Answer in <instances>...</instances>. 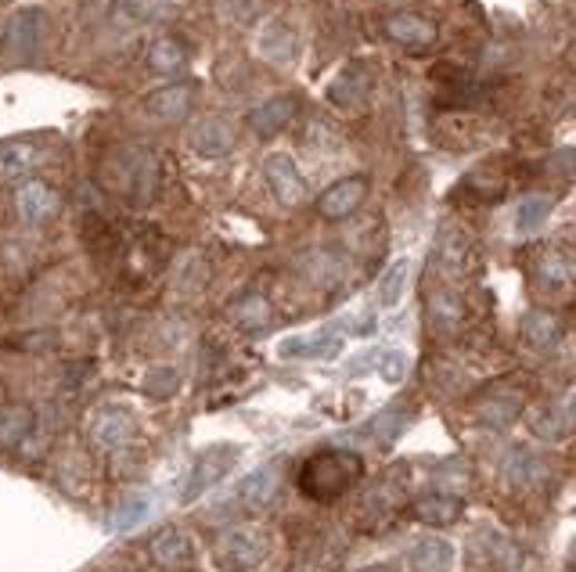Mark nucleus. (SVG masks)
<instances>
[{"mask_svg": "<svg viewBox=\"0 0 576 572\" xmlns=\"http://www.w3.org/2000/svg\"><path fill=\"white\" fill-rule=\"evenodd\" d=\"M188 141H191V148L199 155H206V159H224V155L235 152L238 133H235L231 123H227V119L206 116V119H199V123L191 127V138Z\"/></svg>", "mask_w": 576, "mask_h": 572, "instance_id": "nucleus-12", "label": "nucleus"}, {"mask_svg": "<svg viewBox=\"0 0 576 572\" xmlns=\"http://www.w3.org/2000/svg\"><path fill=\"white\" fill-rule=\"evenodd\" d=\"M14 209H19V220L29 223V228H40V223H48L58 217V209H62V199H58V191L48 184V180H22L19 191H14Z\"/></svg>", "mask_w": 576, "mask_h": 572, "instance_id": "nucleus-7", "label": "nucleus"}, {"mask_svg": "<svg viewBox=\"0 0 576 572\" xmlns=\"http://www.w3.org/2000/svg\"><path fill=\"white\" fill-rule=\"evenodd\" d=\"M191 62V48L185 37L177 33H162L151 40L148 48V69L159 72V77H177V72H185Z\"/></svg>", "mask_w": 576, "mask_h": 572, "instance_id": "nucleus-15", "label": "nucleus"}, {"mask_svg": "<svg viewBox=\"0 0 576 572\" xmlns=\"http://www.w3.org/2000/svg\"><path fill=\"white\" fill-rule=\"evenodd\" d=\"M101 180H105V191H112L116 199H123L133 209H145L159 199L162 162L145 144H119L105 155Z\"/></svg>", "mask_w": 576, "mask_h": 572, "instance_id": "nucleus-1", "label": "nucleus"}, {"mask_svg": "<svg viewBox=\"0 0 576 572\" xmlns=\"http://www.w3.org/2000/svg\"><path fill=\"white\" fill-rule=\"evenodd\" d=\"M48 40V11L19 8L4 26V54L11 62H33Z\"/></svg>", "mask_w": 576, "mask_h": 572, "instance_id": "nucleus-3", "label": "nucleus"}, {"mask_svg": "<svg viewBox=\"0 0 576 572\" xmlns=\"http://www.w3.org/2000/svg\"><path fill=\"white\" fill-rule=\"evenodd\" d=\"M407 274H411V267H407V260H397V263H393V267L386 270V278L378 281V303H383L386 310L400 303L404 284H407Z\"/></svg>", "mask_w": 576, "mask_h": 572, "instance_id": "nucleus-32", "label": "nucleus"}, {"mask_svg": "<svg viewBox=\"0 0 576 572\" xmlns=\"http://www.w3.org/2000/svg\"><path fill=\"white\" fill-rule=\"evenodd\" d=\"M569 66L576 69V40H573V48H569Z\"/></svg>", "mask_w": 576, "mask_h": 572, "instance_id": "nucleus-39", "label": "nucleus"}, {"mask_svg": "<svg viewBox=\"0 0 576 572\" xmlns=\"http://www.w3.org/2000/svg\"><path fill=\"white\" fill-rule=\"evenodd\" d=\"M195 94H199V83L173 80V83L159 87L156 94H148L145 104L159 123H180V119H188V112L195 109Z\"/></svg>", "mask_w": 576, "mask_h": 572, "instance_id": "nucleus-10", "label": "nucleus"}, {"mask_svg": "<svg viewBox=\"0 0 576 572\" xmlns=\"http://www.w3.org/2000/svg\"><path fill=\"white\" fill-rule=\"evenodd\" d=\"M231 321H235L241 331H264V328L270 324V307H267V299L256 295V292L238 295L235 303H231Z\"/></svg>", "mask_w": 576, "mask_h": 572, "instance_id": "nucleus-28", "label": "nucleus"}, {"mask_svg": "<svg viewBox=\"0 0 576 572\" xmlns=\"http://www.w3.org/2000/svg\"><path fill=\"white\" fill-rule=\"evenodd\" d=\"M342 350V339L331 331H314V335H288L278 345L281 360H328Z\"/></svg>", "mask_w": 576, "mask_h": 572, "instance_id": "nucleus-17", "label": "nucleus"}, {"mask_svg": "<svg viewBox=\"0 0 576 572\" xmlns=\"http://www.w3.org/2000/svg\"><path fill=\"white\" fill-rule=\"evenodd\" d=\"M529 425H534V432L540 435V440H566V435L573 432L566 414H563V408H544V411H537Z\"/></svg>", "mask_w": 576, "mask_h": 572, "instance_id": "nucleus-33", "label": "nucleus"}, {"mask_svg": "<svg viewBox=\"0 0 576 572\" xmlns=\"http://www.w3.org/2000/svg\"><path fill=\"white\" fill-rule=\"evenodd\" d=\"M519 411H523V403H519V397H497V400H487L479 408V418L487 421V425H512L515 418H519Z\"/></svg>", "mask_w": 576, "mask_h": 572, "instance_id": "nucleus-34", "label": "nucleus"}, {"mask_svg": "<svg viewBox=\"0 0 576 572\" xmlns=\"http://www.w3.org/2000/svg\"><path fill=\"white\" fill-rule=\"evenodd\" d=\"M436 260L447 274H465L468 260H473V238L461 231H444L436 242Z\"/></svg>", "mask_w": 576, "mask_h": 572, "instance_id": "nucleus-25", "label": "nucleus"}, {"mask_svg": "<svg viewBox=\"0 0 576 572\" xmlns=\"http://www.w3.org/2000/svg\"><path fill=\"white\" fill-rule=\"evenodd\" d=\"M278 490H281V472L278 464H260L252 475L241 479L238 486V501L246 504L252 515H260V511H267L270 504L278 501Z\"/></svg>", "mask_w": 576, "mask_h": 572, "instance_id": "nucleus-14", "label": "nucleus"}, {"mask_svg": "<svg viewBox=\"0 0 576 572\" xmlns=\"http://www.w3.org/2000/svg\"><path fill=\"white\" fill-rule=\"evenodd\" d=\"M555 202L548 194H526V199L515 205V231L519 234H534L537 228H544V220L552 217Z\"/></svg>", "mask_w": 576, "mask_h": 572, "instance_id": "nucleus-31", "label": "nucleus"}, {"mask_svg": "<svg viewBox=\"0 0 576 572\" xmlns=\"http://www.w3.org/2000/svg\"><path fill=\"white\" fill-rule=\"evenodd\" d=\"M534 278L540 289H548V292H563L569 278H573V270H569V260L558 249H544L537 255V263H534Z\"/></svg>", "mask_w": 576, "mask_h": 572, "instance_id": "nucleus-27", "label": "nucleus"}, {"mask_svg": "<svg viewBox=\"0 0 576 572\" xmlns=\"http://www.w3.org/2000/svg\"><path fill=\"white\" fill-rule=\"evenodd\" d=\"M364 479V461L354 450H317L310 461L299 469V490L317 504L339 501Z\"/></svg>", "mask_w": 576, "mask_h": 572, "instance_id": "nucleus-2", "label": "nucleus"}, {"mask_svg": "<svg viewBox=\"0 0 576 572\" xmlns=\"http://www.w3.org/2000/svg\"><path fill=\"white\" fill-rule=\"evenodd\" d=\"M166 0H112V11L109 19L119 29H141L148 22H156L162 14Z\"/></svg>", "mask_w": 576, "mask_h": 572, "instance_id": "nucleus-26", "label": "nucleus"}, {"mask_svg": "<svg viewBox=\"0 0 576 572\" xmlns=\"http://www.w3.org/2000/svg\"><path fill=\"white\" fill-rule=\"evenodd\" d=\"M573 572H576V565H573Z\"/></svg>", "mask_w": 576, "mask_h": 572, "instance_id": "nucleus-41", "label": "nucleus"}, {"mask_svg": "<svg viewBox=\"0 0 576 572\" xmlns=\"http://www.w3.org/2000/svg\"><path fill=\"white\" fill-rule=\"evenodd\" d=\"M148 551H151V559H156L159 565H166V569H173V565H191V562H195V540H191L188 533L173 530V525H166L162 533L151 536Z\"/></svg>", "mask_w": 576, "mask_h": 572, "instance_id": "nucleus-21", "label": "nucleus"}, {"mask_svg": "<svg viewBox=\"0 0 576 572\" xmlns=\"http://www.w3.org/2000/svg\"><path fill=\"white\" fill-rule=\"evenodd\" d=\"M29 432H33V411L22 403L0 408V446H19Z\"/></svg>", "mask_w": 576, "mask_h": 572, "instance_id": "nucleus-30", "label": "nucleus"}, {"mask_svg": "<svg viewBox=\"0 0 576 572\" xmlns=\"http://www.w3.org/2000/svg\"><path fill=\"white\" fill-rule=\"evenodd\" d=\"M133 432H138V421L127 408H109L95 418V425H90V435H95V443L101 450H119L133 440Z\"/></svg>", "mask_w": 576, "mask_h": 572, "instance_id": "nucleus-16", "label": "nucleus"}, {"mask_svg": "<svg viewBox=\"0 0 576 572\" xmlns=\"http://www.w3.org/2000/svg\"><path fill=\"white\" fill-rule=\"evenodd\" d=\"M360 572H389V569H383V565H378V569H360Z\"/></svg>", "mask_w": 576, "mask_h": 572, "instance_id": "nucleus-40", "label": "nucleus"}, {"mask_svg": "<svg viewBox=\"0 0 576 572\" xmlns=\"http://www.w3.org/2000/svg\"><path fill=\"white\" fill-rule=\"evenodd\" d=\"M156 493H148V490H138V493H130L127 501H119L112 508V519H109V530L112 533H133V530H141V525L156 515Z\"/></svg>", "mask_w": 576, "mask_h": 572, "instance_id": "nucleus-19", "label": "nucleus"}, {"mask_svg": "<svg viewBox=\"0 0 576 572\" xmlns=\"http://www.w3.org/2000/svg\"><path fill=\"white\" fill-rule=\"evenodd\" d=\"M368 177H342L336 180L328 191H321V199H317V213H321L325 220H346L354 217L357 209L364 205V199H368Z\"/></svg>", "mask_w": 576, "mask_h": 572, "instance_id": "nucleus-9", "label": "nucleus"}, {"mask_svg": "<svg viewBox=\"0 0 576 572\" xmlns=\"http://www.w3.org/2000/svg\"><path fill=\"white\" fill-rule=\"evenodd\" d=\"M177 385H180V374L173 368H156L145 379V393L148 397H173Z\"/></svg>", "mask_w": 576, "mask_h": 572, "instance_id": "nucleus-36", "label": "nucleus"}, {"mask_svg": "<svg viewBox=\"0 0 576 572\" xmlns=\"http://www.w3.org/2000/svg\"><path fill=\"white\" fill-rule=\"evenodd\" d=\"M411 515L426 525H454L465 515V501L454 493H426L411 504Z\"/></svg>", "mask_w": 576, "mask_h": 572, "instance_id": "nucleus-22", "label": "nucleus"}, {"mask_svg": "<svg viewBox=\"0 0 576 572\" xmlns=\"http://www.w3.org/2000/svg\"><path fill=\"white\" fill-rule=\"evenodd\" d=\"M299 112V101L296 94H275V98H267L264 104H256V109L249 112V130L256 133L260 141H270V138H278V133L292 123Z\"/></svg>", "mask_w": 576, "mask_h": 572, "instance_id": "nucleus-11", "label": "nucleus"}, {"mask_svg": "<svg viewBox=\"0 0 576 572\" xmlns=\"http://www.w3.org/2000/svg\"><path fill=\"white\" fill-rule=\"evenodd\" d=\"M43 159V144L37 138H11L0 141V184L22 180L29 170H37Z\"/></svg>", "mask_w": 576, "mask_h": 572, "instance_id": "nucleus-13", "label": "nucleus"}, {"mask_svg": "<svg viewBox=\"0 0 576 572\" xmlns=\"http://www.w3.org/2000/svg\"><path fill=\"white\" fill-rule=\"evenodd\" d=\"M264 180H267V188L275 191V199L288 209H296L310 199V188H307V180H302L299 165L292 162V155H285V152L267 155Z\"/></svg>", "mask_w": 576, "mask_h": 572, "instance_id": "nucleus-6", "label": "nucleus"}, {"mask_svg": "<svg viewBox=\"0 0 576 572\" xmlns=\"http://www.w3.org/2000/svg\"><path fill=\"white\" fill-rule=\"evenodd\" d=\"M235 461H238V446H209L202 450L199 458H195L191 464V475H188V486H185V501H195V496H202L213 490L220 479L235 469Z\"/></svg>", "mask_w": 576, "mask_h": 572, "instance_id": "nucleus-5", "label": "nucleus"}, {"mask_svg": "<svg viewBox=\"0 0 576 572\" xmlns=\"http://www.w3.org/2000/svg\"><path fill=\"white\" fill-rule=\"evenodd\" d=\"M270 551V540L264 530H231L220 540V551H217V565L224 572H249L256 569Z\"/></svg>", "mask_w": 576, "mask_h": 572, "instance_id": "nucleus-4", "label": "nucleus"}, {"mask_svg": "<svg viewBox=\"0 0 576 572\" xmlns=\"http://www.w3.org/2000/svg\"><path fill=\"white\" fill-rule=\"evenodd\" d=\"M407 562H411L415 572H450L454 569V544L444 536H418L411 554H407Z\"/></svg>", "mask_w": 576, "mask_h": 572, "instance_id": "nucleus-20", "label": "nucleus"}, {"mask_svg": "<svg viewBox=\"0 0 576 572\" xmlns=\"http://www.w3.org/2000/svg\"><path fill=\"white\" fill-rule=\"evenodd\" d=\"M563 414H566V421H569V429H576V397H569V400L563 403Z\"/></svg>", "mask_w": 576, "mask_h": 572, "instance_id": "nucleus-38", "label": "nucleus"}, {"mask_svg": "<svg viewBox=\"0 0 576 572\" xmlns=\"http://www.w3.org/2000/svg\"><path fill=\"white\" fill-rule=\"evenodd\" d=\"M505 479H508L512 490H537L544 479H548V464H544V458L534 454V450L515 446V450H508Z\"/></svg>", "mask_w": 576, "mask_h": 572, "instance_id": "nucleus-18", "label": "nucleus"}, {"mask_svg": "<svg viewBox=\"0 0 576 572\" xmlns=\"http://www.w3.org/2000/svg\"><path fill=\"white\" fill-rule=\"evenodd\" d=\"M519 331L526 345H534V350H555L558 339H563V318L552 310H529Z\"/></svg>", "mask_w": 576, "mask_h": 572, "instance_id": "nucleus-23", "label": "nucleus"}, {"mask_svg": "<svg viewBox=\"0 0 576 572\" xmlns=\"http://www.w3.org/2000/svg\"><path fill=\"white\" fill-rule=\"evenodd\" d=\"M368 90H371L368 69H364V66H346L342 77L331 83L328 98L336 101V104H342V109H357V104H364V98H368Z\"/></svg>", "mask_w": 576, "mask_h": 572, "instance_id": "nucleus-24", "label": "nucleus"}, {"mask_svg": "<svg viewBox=\"0 0 576 572\" xmlns=\"http://www.w3.org/2000/svg\"><path fill=\"white\" fill-rule=\"evenodd\" d=\"M404 425H407V414L386 411V414H378L368 429H364V435H371V440H378V443H393L404 432Z\"/></svg>", "mask_w": 576, "mask_h": 572, "instance_id": "nucleus-35", "label": "nucleus"}, {"mask_svg": "<svg viewBox=\"0 0 576 572\" xmlns=\"http://www.w3.org/2000/svg\"><path fill=\"white\" fill-rule=\"evenodd\" d=\"M386 382H400L407 374V357L404 353H383V364H378Z\"/></svg>", "mask_w": 576, "mask_h": 572, "instance_id": "nucleus-37", "label": "nucleus"}, {"mask_svg": "<svg viewBox=\"0 0 576 572\" xmlns=\"http://www.w3.org/2000/svg\"><path fill=\"white\" fill-rule=\"evenodd\" d=\"M429 318L439 331H454L461 321H465V299L458 292H450V289H439L433 292L429 299Z\"/></svg>", "mask_w": 576, "mask_h": 572, "instance_id": "nucleus-29", "label": "nucleus"}, {"mask_svg": "<svg viewBox=\"0 0 576 572\" xmlns=\"http://www.w3.org/2000/svg\"><path fill=\"white\" fill-rule=\"evenodd\" d=\"M383 33L407 51H426L439 40V26L418 11H397L383 22Z\"/></svg>", "mask_w": 576, "mask_h": 572, "instance_id": "nucleus-8", "label": "nucleus"}]
</instances>
